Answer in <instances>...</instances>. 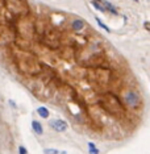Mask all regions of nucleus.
I'll list each match as a JSON object with an SVG mask.
<instances>
[{"instance_id": "obj_1", "label": "nucleus", "mask_w": 150, "mask_h": 154, "mask_svg": "<svg viewBox=\"0 0 150 154\" xmlns=\"http://www.w3.org/2000/svg\"><path fill=\"white\" fill-rule=\"evenodd\" d=\"M122 100H124V103L132 109H137L141 106V96H140L138 92L134 91V90H128L124 94Z\"/></svg>"}, {"instance_id": "obj_2", "label": "nucleus", "mask_w": 150, "mask_h": 154, "mask_svg": "<svg viewBox=\"0 0 150 154\" xmlns=\"http://www.w3.org/2000/svg\"><path fill=\"white\" fill-rule=\"evenodd\" d=\"M49 125H50L56 132H66L67 128H69L67 122L63 121V120H51V121L49 122Z\"/></svg>"}, {"instance_id": "obj_8", "label": "nucleus", "mask_w": 150, "mask_h": 154, "mask_svg": "<svg viewBox=\"0 0 150 154\" xmlns=\"http://www.w3.org/2000/svg\"><path fill=\"white\" fill-rule=\"evenodd\" d=\"M88 149H90V153H92V154H97V153H99V149H97V147L95 146L92 142L88 144Z\"/></svg>"}, {"instance_id": "obj_9", "label": "nucleus", "mask_w": 150, "mask_h": 154, "mask_svg": "<svg viewBox=\"0 0 150 154\" xmlns=\"http://www.w3.org/2000/svg\"><path fill=\"white\" fill-rule=\"evenodd\" d=\"M96 21H97V24H99V26H102V28H103V29H104V30H105V32H108V33H109V32H111V29H109V28H108V26H107V25H105V24H104V23H103V21H102V20H100V18H96Z\"/></svg>"}, {"instance_id": "obj_12", "label": "nucleus", "mask_w": 150, "mask_h": 154, "mask_svg": "<svg viewBox=\"0 0 150 154\" xmlns=\"http://www.w3.org/2000/svg\"><path fill=\"white\" fill-rule=\"evenodd\" d=\"M96 1H100V3H103V0H96Z\"/></svg>"}, {"instance_id": "obj_11", "label": "nucleus", "mask_w": 150, "mask_h": 154, "mask_svg": "<svg viewBox=\"0 0 150 154\" xmlns=\"http://www.w3.org/2000/svg\"><path fill=\"white\" fill-rule=\"evenodd\" d=\"M19 152H20L21 154H26V153H28V150H26L24 146H20V147H19Z\"/></svg>"}, {"instance_id": "obj_6", "label": "nucleus", "mask_w": 150, "mask_h": 154, "mask_svg": "<svg viewBox=\"0 0 150 154\" xmlns=\"http://www.w3.org/2000/svg\"><path fill=\"white\" fill-rule=\"evenodd\" d=\"M37 113L41 116L42 119H48L49 115H50V113H49V111H48V108H45V107H40V108L37 109Z\"/></svg>"}, {"instance_id": "obj_4", "label": "nucleus", "mask_w": 150, "mask_h": 154, "mask_svg": "<svg viewBox=\"0 0 150 154\" xmlns=\"http://www.w3.org/2000/svg\"><path fill=\"white\" fill-rule=\"evenodd\" d=\"M32 128L37 134H42V132H44V128H42L41 122H38L37 120H33L32 121Z\"/></svg>"}, {"instance_id": "obj_3", "label": "nucleus", "mask_w": 150, "mask_h": 154, "mask_svg": "<svg viewBox=\"0 0 150 154\" xmlns=\"http://www.w3.org/2000/svg\"><path fill=\"white\" fill-rule=\"evenodd\" d=\"M71 28L75 32H80V30L84 29V23L82 20H79V18H76V20H74L71 23Z\"/></svg>"}, {"instance_id": "obj_10", "label": "nucleus", "mask_w": 150, "mask_h": 154, "mask_svg": "<svg viewBox=\"0 0 150 154\" xmlns=\"http://www.w3.org/2000/svg\"><path fill=\"white\" fill-rule=\"evenodd\" d=\"M44 153H59L57 149H45Z\"/></svg>"}, {"instance_id": "obj_5", "label": "nucleus", "mask_w": 150, "mask_h": 154, "mask_svg": "<svg viewBox=\"0 0 150 154\" xmlns=\"http://www.w3.org/2000/svg\"><path fill=\"white\" fill-rule=\"evenodd\" d=\"M103 4L105 5V8H107V11H109L111 13H113V15H117L119 12H117V9L115 8V5L113 4H111V3H108L107 0H103Z\"/></svg>"}, {"instance_id": "obj_7", "label": "nucleus", "mask_w": 150, "mask_h": 154, "mask_svg": "<svg viewBox=\"0 0 150 154\" xmlns=\"http://www.w3.org/2000/svg\"><path fill=\"white\" fill-rule=\"evenodd\" d=\"M92 5L97 9V11H100V12H105V11H107V8L103 7L102 3H100V1H96V0H92Z\"/></svg>"}]
</instances>
